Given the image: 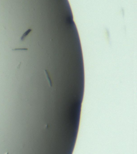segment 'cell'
Wrapping results in <instances>:
<instances>
[{
	"label": "cell",
	"instance_id": "obj_3",
	"mask_svg": "<svg viewBox=\"0 0 137 154\" xmlns=\"http://www.w3.org/2000/svg\"><path fill=\"white\" fill-rule=\"evenodd\" d=\"M4 154H9V152H5Z\"/></svg>",
	"mask_w": 137,
	"mask_h": 154
},
{
	"label": "cell",
	"instance_id": "obj_2",
	"mask_svg": "<svg viewBox=\"0 0 137 154\" xmlns=\"http://www.w3.org/2000/svg\"><path fill=\"white\" fill-rule=\"evenodd\" d=\"M28 50L27 49H13V50Z\"/></svg>",
	"mask_w": 137,
	"mask_h": 154
},
{
	"label": "cell",
	"instance_id": "obj_1",
	"mask_svg": "<svg viewBox=\"0 0 137 154\" xmlns=\"http://www.w3.org/2000/svg\"><path fill=\"white\" fill-rule=\"evenodd\" d=\"M31 31H32L31 29H28V31H26L23 34V36H22V37H21V41H23L25 39V38L28 35L29 33H30Z\"/></svg>",
	"mask_w": 137,
	"mask_h": 154
}]
</instances>
